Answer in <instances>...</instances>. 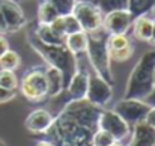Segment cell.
<instances>
[{
    "instance_id": "6da1fadb",
    "label": "cell",
    "mask_w": 155,
    "mask_h": 146,
    "mask_svg": "<svg viewBox=\"0 0 155 146\" xmlns=\"http://www.w3.org/2000/svg\"><path fill=\"white\" fill-rule=\"evenodd\" d=\"M101 110L87 99L69 101L53 119L51 127L44 133V140L54 146H92Z\"/></svg>"
},
{
    "instance_id": "7a4b0ae2",
    "label": "cell",
    "mask_w": 155,
    "mask_h": 146,
    "mask_svg": "<svg viewBox=\"0 0 155 146\" xmlns=\"http://www.w3.org/2000/svg\"><path fill=\"white\" fill-rule=\"evenodd\" d=\"M29 44L42 57V60H45L47 66H51L54 69L60 71V74H62V77H63V85H65V88H66L68 81L71 80V77H72V75L77 72V69H78L77 56L72 54L69 50L66 48L65 44H62V45L44 44V42H41L33 33L29 35Z\"/></svg>"
},
{
    "instance_id": "3957f363",
    "label": "cell",
    "mask_w": 155,
    "mask_h": 146,
    "mask_svg": "<svg viewBox=\"0 0 155 146\" xmlns=\"http://www.w3.org/2000/svg\"><path fill=\"white\" fill-rule=\"evenodd\" d=\"M154 69H155V47L143 53L136 66L133 68L125 88V99L145 101L154 89Z\"/></svg>"
},
{
    "instance_id": "277c9868",
    "label": "cell",
    "mask_w": 155,
    "mask_h": 146,
    "mask_svg": "<svg viewBox=\"0 0 155 146\" xmlns=\"http://www.w3.org/2000/svg\"><path fill=\"white\" fill-rule=\"evenodd\" d=\"M107 38H108V33L104 30V27L87 33L86 54L89 57L92 71L97 72L100 77H103L104 80H107L110 85H113L114 77L111 71V60L107 50Z\"/></svg>"
},
{
    "instance_id": "5b68a950",
    "label": "cell",
    "mask_w": 155,
    "mask_h": 146,
    "mask_svg": "<svg viewBox=\"0 0 155 146\" xmlns=\"http://www.w3.org/2000/svg\"><path fill=\"white\" fill-rule=\"evenodd\" d=\"M21 95L30 102H41L48 98V83L45 66H33L24 72L18 83Z\"/></svg>"
},
{
    "instance_id": "8992f818",
    "label": "cell",
    "mask_w": 155,
    "mask_h": 146,
    "mask_svg": "<svg viewBox=\"0 0 155 146\" xmlns=\"http://www.w3.org/2000/svg\"><path fill=\"white\" fill-rule=\"evenodd\" d=\"M72 15L77 18L81 30L86 33L95 32L103 27L104 15L97 6L95 0H77Z\"/></svg>"
},
{
    "instance_id": "52a82bcc",
    "label": "cell",
    "mask_w": 155,
    "mask_h": 146,
    "mask_svg": "<svg viewBox=\"0 0 155 146\" xmlns=\"http://www.w3.org/2000/svg\"><path fill=\"white\" fill-rule=\"evenodd\" d=\"M98 128L107 131L108 134L113 136V139L116 142H124L130 133H131V127L113 110H101L100 118H98Z\"/></svg>"
},
{
    "instance_id": "ba28073f",
    "label": "cell",
    "mask_w": 155,
    "mask_h": 146,
    "mask_svg": "<svg viewBox=\"0 0 155 146\" xmlns=\"http://www.w3.org/2000/svg\"><path fill=\"white\" fill-rule=\"evenodd\" d=\"M149 105L145 102V101H140V99H122L119 101L113 111H116L130 127H134L140 122H145V118L149 111Z\"/></svg>"
},
{
    "instance_id": "9c48e42d",
    "label": "cell",
    "mask_w": 155,
    "mask_h": 146,
    "mask_svg": "<svg viewBox=\"0 0 155 146\" xmlns=\"http://www.w3.org/2000/svg\"><path fill=\"white\" fill-rule=\"evenodd\" d=\"M113 98V89L111 85L104 80L103 77H100L97 72H89V85H87V94H86V99L97 105L101 107L107 105Z\"/></svg>"
},
{
    "instance_id": "30bf717a",
    "label": "cell",
    "mask_w": 155,
    "mask_h": 146,
    "mask_svg": "<svg viewBox=\"0 0 155 146\" xmlns=\"http://www.w3.org/2000/svg\"><path fill=\"white\" fill-rule=\"evenodd\" d=\"M0 12L5 18V23L8 26V33H15L21 30L26 23V14L18 5V2L14 0H0Z\"/></svg>"
},
{
    "instance_id": "8fae6325",
    "label": "cell",
    "mask_w": 155,
    "mask_h": 146,
    "mask_svg": "<svg viewBox=\"0 0 155 146\" xmlns=\"http://www.w3.org/2000/svg\"><path fill=\"white\" fill-rule=\"evenodd\" d=\"M133 20L134 18L128 11H113L104 15L103 27L108 35H127Z\"/></svg>"
},
{
    "instance_id": "7c38bea8",
    "label": "cell",
    "mask_w": 155,
    "mask_h": 146,
    "mask_svg": "<svg viewBox=\"0 0 155 146\" xmlns=\"http://www.w3.org/2000/svg\"><path fill=\"white\" fill-rule=\"evenodd\" d=\"M107 50H108L110 60L114 62H125L134 53V47L127 35H108Z\"/></svg>"
},
{
    "instance_id": "4fadbf2b",
    "label": "cell",
    "mask_w": 155,
    "mask_h": 146,
    "mask_svg": "<svg viewBox=\"0 0 155 146\" xmlns=\"http://www.w3.org/2000/svg\"><path fill=\"white\" fill-rule=\"evenodd\" d=\"M53 116L51 113L45 108H38L35 111H32L26 121H24V127L29 133L32 134H44L53 124Z\"/></svg>"
},
{
    "instance_id": "5bb4252c",
    "label": "cell",
    "mask_w": 155,
    "mask_h": 146,
    "mask_svg": "<svg viewBox=\"0 0 155 146\" xmlns=\"http://www.w3.org/2000/svg\"><path fill=\"white\" fill-rule=\"evenodd\" d=\"M87 85H89V72L87 71H80V68H78L77 72L71 77V80L68 81V85L65 88V91L69 97V101L86 99Z\"/></svg>"
},
{
    "instance_id": "9a60e30c",
    "label": "cell",
    "mask_w": 155,
    "mask_h": 146,
    "mask_svg": "<svg viewBox=\"0 0 155 146\" xmlns=\"http://www.w3.org/2000/svg\"><path fill=\"white\" fill-rule=\"evenodd\" d=\"M128 146H155V130L148 127L145 122L134 125L133 137Z\"/></svg>"
},
{
    "instance_id": "2e32d148",
    "label": "cell",
    "mask_w": 155,
    "mask_h": 146,
    "mask_svg": "<svg viewBox=\"0 0 155 146\" xmlns=\"http://www.w3.org/2000/svg\"><path fill=\"white\" fill-rule=\"evenodd\" d=\"M152 27H154V18H151L148 15H140V17L134 18L133 24H131L134 38L139 41H143V42H149L151 35H152Z\"/></svg>"
},
{
    "instance_id": "e0dca14e",
    "label": "cell",
    "mask_w": 155,
    "mask_h": 146,
    "mask_svg": "<svg viewBox=\"0 0 155 146\" xmlns=\"http://www.w3.org/2000/svg\"><path fill=\"white\" fill-rule=\"evenodd\" d=\"M45 77H47V83H48V98H56L65 91L63 77H62L60 71L54 69L51 66H45Z\"/></svg>"
},
{
    "instance_id": "ac0fdd59",
    "label": "cell",
    "mask_w": 155,
    "mask_h": 146,
    "mask_svg": "<svg viewBox=\"0 0 155 146\" xmlns=\"http://www.w3.org/2000/svg\"><path fill=\"white\" fill-rule=\"evenodd\" d=\"M65 47L69 50L72 54H81L86 53L87 48V33L86 32H77L65 36Z\"/></svg>"
},
{
    "instance_id": "d6986e66",
    "label": "cell",
    "mask_w": 155,
    "mask_h": 146,
    "mask_svg": "<svg viewBox=\"0 0 155 146\" xmlns=\"http://www.w3.org/2000/svg\"><path fill=\"white\" fill-rule=\"evenodd\" d=\"M32 33L41 42H44V44H50V45H62V44H65V39L63 38H59L50 29L48 24H38V27Z\"/></svg>"
},
{
    "instance_id": "ffe728a7",
    "label": "cell",
    "mask_w": 155,
    "mask_h": 146,
    "mask_svg": "<svg viewBox=\"0 0 155 146\" xmlns=\"http://www.w3.org/2000/svg\"><path fill=\"white\" fill-rule=\"evenodd\" d=\"M155 6V0H128V12L133 18L140 15H148Z\"/></svg>"
},
{
    "instance_id": "44dd1931",
    "label": "cell",
    "mask_w": 155,
    "mask_h": 146,
    "mask_svg": "<svg viewBox=\"0 0 155 146\" xmlns=\"http://www.w3.org/2000/svg\"><path fill=\"white\" fill-rule=\"evenodd\" d=\"M57 17H60V15L57 14V11L48 2L41 0V3L38 6V23L39 24H51Z\"/></svg>"
},
{
    "instance_id": "7402d4cb",
    "label": "cell",
    "mask_w": 155,
    "mask_h": 146,
    "mask_svg": "<svg viewBox=\"0 0 155 146\" xmlns=\"http://www.w3.org/2000/svg\"><path fill=\"white\" fill-rule=\"evenodd\" d=\"M21 65V57L17 51L8 50L5 54L0 56V69H8V71H15Z\"/></svg>"
},
{
    "instance_id": "603a6c76",
    "label": "cell",
    "mask_w": 155,
    "mask_h": 146,
    "mask_svg": "<svg viewBox=\"0 0 155 146\" xmlns=\"http://www.w3.org/2000/svg\"><path fill=\"white\" fill-rule=\"evenodd\" d=\"M95 3L103 15L113 11H128V0H95Z\"/></svg>"
},
{
    "instance_id": "cb8c5ba5",
    "label": "cell",
    "mask_w": 155,
    "mask_h": 146,
    "mask_svg": "<svg viewBox=\"0 0 155 146\" xmlns=\"http://www.w3.org/2000/svg\"><path fill=\"white\" fill-rule=\"evenodd\" d=\"M0 86L9 91H17L18 89V77L14 71L8 69H0Z\"/></svg>"
},
{
    "instance_id": "d4e9b609",
    "label": "cell",
    "mask_w": 155,
    "mask_h": 146,
    "mask_svg": "<svg viewBox=\"0 0 155 146\" xmlns=\"http://www.w3.org/2000/svg\"><path fill=\"white\" fill-rule=\"evenodd\" d=\"M44 2H48L53 8L57 11V14L60 17H65V15L72 14L74 6L77 3V0H44Z\"/></svg>"
},
{
    "instance_id": "484cf974",
    "label": "cell",
    "mask_w": 155,
    "mask_h": 146,
    "mask_svg": "<svg viewBox=\"0 0 155 146\" xmlns=\"http://www.w3.org/2000/svg\"><path fill=\"white\" fill-rule=\"evenodd\" d=\"M116 140L113 139L111 134H108L107 131L100 130V128L94 133V137H92V146H110Z\"/></svg>"
},
{
    "instance_id": "4316f807",
    "label": "cell",
    "mask_w": 155,
    "mask_h": 146,
    "mask_svg": "<svg viewBox=\"0 0 155 146\" xmlns=\"http://www.w3.org/2000/svg\"><path fill=\"white\" fill-rule=\"evenodd\" d=\"M63 21H65V33H66V36H68V35H71V33L81 32V27H80V24H78L77 18H75L72 14L65 15V17H63Z\"/></svg>"
},
{
    "instance_id": "83f0119b",
    "label": "cell",
    "mask_w": 155,
    "mask_h": 146,
    "mask_svg": "<svg viewBox=\"0 0 155 146\" xmlns=\"http://www.w3.org/2000/svg\"><path fill=\"white\" fill-rule=\"evenodd\" d=\"M48 26H50V29H51L59 38H63V39H65L66 33H65V21H63V17H57L51 24H48Z\"/></svg>"
},
{
    "instance_id": "f1b7e54d",
    "label": "cell",
    "mask_w": 155,
    "mask_h": 146,
    "mask_svg": "<svg viewBox=\"0 0 155 146\" xmlns=\"http://www.w3.org/2000/svg\"><path fill=\"white\" fill-rule=\"evenodd\" d=\"M15 95H17V91H9V89H5V88L0 86V104L14 99Z\"/></svg>"
},
{
    "instance_id": "f546056e",
    "label": "cell",
    "mask_w": 155,
    "mask_h": 146,
    "mask_svg": "<svg viewBox=\"0 0 155 146\" xmlns=\"http://www.w3.org/2000/svg\"><path fill=\"white\" fill-rule=\"evenodd\" d=\"M145 124L148 127H151L152 130H155V107L149 108V111H148V114L145 118Z\"/></svg>"
},
{
    "instance_id": "4dcf8cb0",
    "label": "cell",
    "mask_w": 155,
    "mask_h": 146,
    "mask_svg": "<svg viewBox=\"0 0 155 146\" xmlns=\"http://www.w3.org/2000/svg\"><path fill=\"white\" fill-rule=\"evenodd\" d=\"M8 50H9V42H8V39L5 38V35H0V56L5 54Z\"/></svg>"
},
{
    "instance_id": "1f68e13d",
    "label": "cell",
    "mask_w": 155,
    "mask_h": 146,
    "mask_svg": "<svg viewBox=\"0 0 155 146\" xmlns=\"http://www.w3.org/2000/svg\"><path fill=\"white\" fill-rule=\"evenodd\" d=\"M145 102H146L149 107H155V86H154V89H152V92L145 98Z\"/></svg>"
},
{
    "instance_id": "d6a6232c",
    "label": "cell",
    "mask_w": 155,
    "mask_h": 146,
    "mask_svg": "<svg viewBox=\"0 0 155 146\" xmlns=\"http://www.w3.org/2000/svg\"><path fill=\"white\" fill-rule=\"evenodd\" d=\"M6 33H8V26H6L5 18H3V15L0 12V35H6Z\"/></svg>"
},
{
    "instance_id": "836d02e7",
    "label": "cell",
    "mask_w": 155,
    "mask_h": 146,
    "mask_svg": "<svg viewBox=\"0 0 155 146\" xmlns=\"http://www.w3.org/2000/svg\"><path fill=\"white\" fill-rule=\"evenodd\" d=\"M149 42L152 44V47H155V17H154V27H152V35H151V39Z\"/></svg>"
},
{
    "instance_id": "e575fe53",
    "label": "cell",
    "mask_w": 155,
    "mask_h": 146,
    "mask_svg": "<svg viewBox=\"0 0 155 146\" xmlns=\"http://www.w3.org/2000/svg\"><path fill=\"white\" fill-rule=\"evenodd\" d=\"M36 146H54L53 143H50L48 140H39L38 143H36Z\"/></svg>"
},
{
    "instance_id": "d590c367",
    "label": "cell",
    "mask_w": 155,
    "mask_h": 146,
    "mask_svg": "<svg viewBox=\"0 0 155 146\" xmlns=\"http://www.w3.org/2000/svg\"><path fill=\"white\" fill-rule=\"evenodd\" d=\"M110 146H122V143H120V142H114L113 145H110Z\"/></svg>"
},
{
    "instance_id": "8d00e7d4",
    "label": "cell",
    "mask_w": 155,
    "mask_h": 146,
    "mask_svg": "<svg viewBox=\"0 0 155 146\" xmlns=\"http://www.w3.org/2000/svg\"><path fill=\"white\" fill-rule=\"evenodd\" d=\"M0 146H6V143H5V142H3L2 139H0Z\"/></svg>"
},
{
    "instance_id": "74e56055",
    "label": "cell",
    "mask_w": 155,
    "mask_h": 146,
    "mask_svg": "<svg viewBox=\"0 0 155 146\" xmlns=\"http://www.w3.org/2000/svg\"><path fill=\"white\" fill-rule=\"evenodd\" d=\"M151 12L154 14V17H155V6H154V8H152V11H151Z\"/></svg>"
},
{
    "instance_id": "f35d334b",
    "label": "cell",
    "mask_w": 155,
    "mask_h": 146,
    "mask_svg": "<svg viewBox=\"0 0 155 146\" xmlns=\"http://www.w3.org/2000/svg\"><path fill=\"white\" fill-rule=\"evenodd\" d=\"M154 85H155V69H154Z\"/></svg>"
},
{
    "instance_id": "ab89813d",
    "label": "cell",
    "mask_w": 155,
    "mask_h": 146,
    "mask_svg": "<svg viewBox=\"0 0 155 146\" xmlns=\"http://www.w3.org/2000/svg\"><path fill=\"white\" fill-rule=\"evenodd\" d=\"M14 2H26V0H14Z\"/></svg>"
}]
</instances>
